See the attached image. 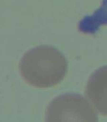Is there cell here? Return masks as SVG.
<instances>
[{"instance_id":"obj_1","label":"cell","mask_w":107,"mask_h":122,"mask_svg":"<svg viewBox=\"0 0 107 122\" xmlns=\"http://www.w3.org/2000/svg\"><path fill=\"white\" fill-rule=\"evenodd\" d=\"M104 25H107V0H102L100 7L82 18L78 28L84 34H95Z\"/></svg>"}]
</instances>
